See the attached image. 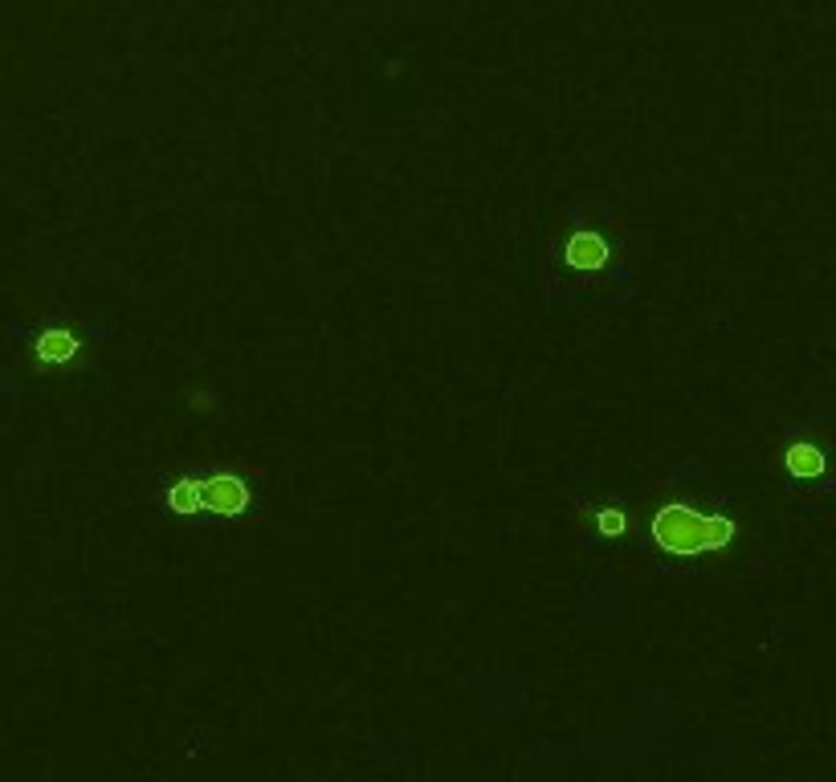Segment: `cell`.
Listing matches in <instances>:
<instances>
[{
  "label": "cell",
  "instance_id": "5",
  "mask_svg": "<svg viewBox=\"0 0 836 782\" xmlns=\"http://www.w3.org/2000/svg\"><path fill=\"white\" fill-rule=\"evenodd\" d=\"M784 465H788V473L800 477V481H816V477H824V453L816 445H808V441L788 445Z\"/></svg>",
  "mask_w": 836,
  "mask_h": 782
},
{
  "label": "cell",
  "instance_id": "4",
  "mask_svg": "<svg viewBox=\"0 0 836 782\" xmlns=\"http://www.w3.org/2000/svg\"><path fill=\"white\" fill-rule=\"evenodd\" d=\"M563 257H568V265L572 269H605L608 257H612V249H608V241L600 237V232H592V229H580L568 237V249H563Z\"/></svg>",
  "mask_w": 836,
  "mask_h": 782
},
{
  "label": "cell",
  "instance_id": "1",
  "mask_svg": "<svg viewBox=\"0 0 836 782\" xmlns=\"http://www.w3.org/2000/svg\"><path fill=\"white\" fill-rule=\"evenodd\" d=\"M649 534L666 554L697 558V554H714V551H722V546H730V542H735V521L673 502V506H661L653 514Z\"/></svg>",
  "mask_w": 836,
  "mask_h": 782
},
{
  "label": "cell",
  "instance_id": "7",
  "mask_svg": "<svg viewBox=\"0 0 836 782\" xmlns=\"http://www.w3.org/2000/svg\"><path fill=\"white\" fill-rule=\"evenodd\" d=\"M592 518H596V530H600L605 538H620L624 530H629V514H624V509H617V506L596 509Z\"/></svg>",
  "mask_w": 836,
  "mask_h": 782
},
{
  "label": "cell",
  "instance_id": "8",
  "mask_svg": "<svg viewBox=\"0 0 836 782\" xmlns=\"http://www.w3.org/2000/svg\"><path fill=\"white\" fill-rule=\"evenodd\" d=\"M192 408H213V396H204V392H196V396H192Z\"/></svg>",
  "mask_w": 836,
  "mask_h": 782
},
{
  "label": "cell",
  "instance_id": "2",
  "mask_svg": "<svg viewBox=\"0 0 836 782\" xmlns=\"http://www.w3.org/2000/svg\"><path fill=\"white\" fill-rule=\"evenodd\" d=\"M201 481V514H217V518H241L253 506V490L246 477L237 473H213L196 477Z\"/></svg>",
  "mask_w": 836,
  "mask_h": 782
},
{
  "label": "cell",
  "instance_id": "3",
  "mask_svg": "<svg viewBox=\"0 0 836 782\" xmlns=\"http://www.w3.org/2000/svg\"><path fill=\"white\" fill-rule=\"evenodd\" d=\"M77 351H82V338L74 330H65V326H49L33 342V354H37L41 368H65V363L77 359Z\"/></svg>",
  "mask_w": 836,
  "mask_h": 782
},
{
  "label": "cell",
  "instance_id": "6",
  "mask_svg": "<svg viewBox=\"0 0 836 782\" xmlns=\"http://www.w3.org/2000/svg\"><path fill=\"white\" fill-rule=\"evenodd\" d=\"M168 509L171 514H180V518H196V514H201V481H196V477H180V481H171Z\"/></svg>",
  "mask_w": 836,
  "mask_h": 782
}]
</instances>
